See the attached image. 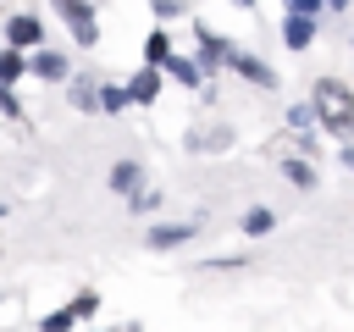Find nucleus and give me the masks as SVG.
Returning a JSON list of instances; mask_svg holds the SVG:
<instances>
[{
  "mask_svg": "<svg viewBox=\"0 0 354 332\" xmlns=\"http://www.w3.org/2000/svg\"><path fill=\"white\" fill-rule=\"evenodd\" d=\"M39 77H61V55H39Z\"/></svg>",
  "mask_w": 354,
  "mask_h": 332,
  "instance_id": "0eeeda50",
  "label": "nucleus"
},
{
  "mask_svg": "<svg viewBox=\"0 0 354 332\" xmlns=\"http://www.w3.org/2000/svg\"><path fill=\"white\" fill-rule=\"evenodd\" d=\"M72 315H94V293H77L72 299Z\"/></svg>",
  "mask_w": 354,
  "mask_h": 332,
  "instance_id": "9d476101",
  "label": "nucleus"
},
{
  "mask_svg": "<svg viewBox=\"0 0 354 332\" xmlns=\"http://www.w3.org/2000/svg\"><path fill=\"white\" fill-rule=\"evenodd\" d=\"M133 94H138V100H155V72H144V77L133 83Z\"/></svg>",
  "mask_w": 354,
  "mask_h": 332,
  "instance_id": "6e6552de",
  "label": "nucleus"
},
{
  "mask_svg": "<svg viewBox=\"0 0 354 332\" xmlns=\"http://www.w3.org/2000/svg\"><path fill=\"white\" fill-rule=\"evenodd\" d=\"M288 44H293V50H304V44H310V22H304V17H293V22H288Z\"/></svg>",
  "mask_w": 354,
  "mask_h": 332,
  "instance_id": "423d86ee",
  "label": "nucleus"
},
{
  "mask_svg": "<svg viewBox=\"0 0 354 332\" xmlns=\"http://www.w3.org/2000/svg\"><path fill=\"white\" fill-rule=\"evenodd\" d=\"M238 72H243L249 83H271V66H260V61H249V55H238Z\"/></svg>",
  "mask_w": 354,
  "mask_h": 332,
  "instance_id": "39448f33",
  "label": "nucleus"
},
{
  "mask_svg": "<svg viewBox=\"0 0 354 332\" xmlns=\"http://www.w3.org/2000/svg\"><path fill=\"white\" fill-rule=\"evenodd\" d=\"M188 232H194V227H155V232H149V243H155V249H171V243H183Z\"/></svg>",
  "mask_w": 354,
  "mask_h": 332,
  "instance_id": "20e7f679",
  "label": "nucleus"
},
{
  "mask_svg": "<svg viewBox=\"0 0 354 332\" xmlns=\"http://www.w3.org/2000/svg\"><path fill=\"white\" fill-rule=\"evenodd\" d=\"M315 116H321L326 127H354V94H348L343 83L321 77V83H315Z\"/></svg>",
  "mask_w": 354,
  "mask_h": 332,
  "instance_id": "f257e3e1",
  "label": "nucleus"
},
{
  "mask_svg": "<svg viewBox=\"0 0 354 332\" xmlns=\"http://www.w3.org/2000/svg\"><path fill=\"white\" fill-rule=\"evenodd\" d=\"M17 72H22V61H17V55H0V83H6V77H17Z\"/></svg>",
  "mask_w": 354,
  "mask_h": 332,
  "instance_id": "1a4fd4ad",
  "label": "nucleus"
},
{
  "mask_svg": "<svg viewBox=\"0 0 354 332\" xmlns=\"http://www.w3.org/2000/svg\"><path fill=\"white\" fill-rule=\"evenodd\" d=\"M55 6H61V17L72 22V33H77L83 44H94V17H88V11L77 6V0H55Z\"/></svg>",
  "mask_w": 354,
  "mask_h": 332,
  "instance_id": "f03ea898",
  "label": "nucleus"
},
{
  "mask_svg": "<svg viewBox=\"0 0 354 332\" xmlns=\"http://www.w3.org/2000/svg\"><path fill=\"white\" fill-rule=\"evenodd\" d=\"M6 33H11V44H39V39H44V33H39V22H33V17H17V22H11V28H6Z\"/></svg>",
  "mask_w": 354,
  "mask_h": 332,
  "instance_id": "7ed1b4c3",
  "label": "nucleus"
}]
</instances>
